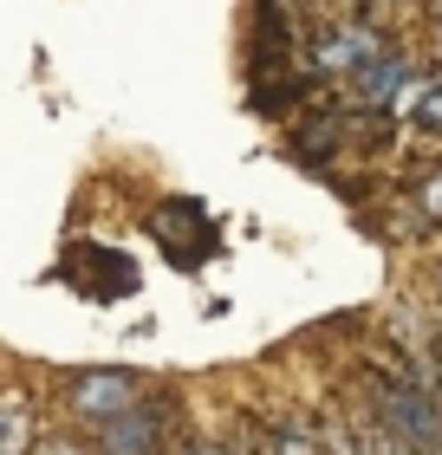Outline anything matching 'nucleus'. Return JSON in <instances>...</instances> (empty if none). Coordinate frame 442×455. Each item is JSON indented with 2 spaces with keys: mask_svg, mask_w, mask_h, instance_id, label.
I'll return each mask as SVG.
<instances>
[{
  "mask_svg": "<svg viewBox=\"0 0 442 455\" xmlns=\"http://www.w3.org/2000/svg\"><path fill=\"white\" fill-rule=\"evenodd\" d=\"M377 423L390 436H404L416 455H442V378L377 371Z\"/></svg>",
  "mask_w": 442,
  "mask_h": 455,
  "instance_id": "obj_1",
  "label": "nucleus"
},
{
  "mask_svg": "<svg viewBox=\"0 0 442 455\" xmlns=\"http://www.w3.org/2000/svg\"><path fill=\"white\" fill-rule=\"evenodd\" d=\"M273 455H325V449L312 443L306 429H280V436H273Z\"/></svg>",
  "mask_w": 442,
  "mask_h": 455,
  "instance_id": "obj_8",
  "label": "nucleus"
},
{
  "mask_svg": "<svg viewBox=\"0 0 442 455\" xmlns=\"http://www.w3.org/2000/svg\"><path fill=\"white\" fill-rule=\"evenodd\" d=\"M163 443V403H131L124 417L98 423V455H157Z\"/></svg>",
  "mask_w": 442,
  "mask_h": 455,
  "instance_id": "obj_3",
  "label": "nucleus"
},
{
  "mask_svg": "<svg viewBox=\"0 0 442 455\" xmlns=\"http://www.w3.org/2000/svg\"><path fill=\"white\" fill-rule=\"evenodd\" d=\"M235 455H261V449H235Z\"/></svg>",
  "mask_w": 442,
  "mask_h": 455,
  "instance_id": "obj_12",
  "label": "nucleus"
},
{
  "mask_svg": "<svg viewBox=\"0 0 442 455\" xmlns=\"http://www.w3.org/2000/svg\"><path fill=\"white\" fill-rule=\"evenodd\" d=\"M189 455H235V449H221V443H196Z\"/></svg>",
  "mask_w": 442,
  "mask_h": 455,
  "instance_id": "obj_11",
  "label": "nucleus"
},
{
  "mask_svg": "<svg viewBox=\"0 0 442 455\" xmlns=\"http://www.w3.org/2000/svg\"><path fill=\"white\" fill-rule=\"evenodd\" d=\"M384 52V39H377L371 27H332L319 46H312V66H319L325 78H351L365 59H377Z\"/></svg>",
  "mask_w": 442,
  "mask_h": 455,
  "instance_id": "obj_5",
  "label": "nucleus"
},
{
  "mask_svg": "<svg viewBox=\"0 0 442 455\" xmlns=\"http://www.w3.org/2000/svg\"><path fill=\"white\" fill-rule=\"evenodd\" d=\"M131 403H143L131 371H85V378L72 384V417H85V423H111Z\"/></svg>",
  "mask_w": 442,
  "mask_h": 455,
  "instance_id": "obj_2",
  "label": "nucleus"
},
{
  "mask_svg": "<svg viewBox=\"0 0 442 455\" xmlns=\"http://www.w3.org/2000/svg\"><path fill=\"white\" fill-rule=\"evenodd\" d=\"M410 124H416V131H430V137H442V85L410 92Z\"/></svg>",
  "mask_w": 442,
  "mask_h": 455,
  "instance_id": "obj_7",
  "label": "nucleus"
},
{
  "mask_svg": "<svg viewBox=\"0 0 442 455\" xmlns=\"http://www.w3.org/2000/svg\"><path fill=\"white\" fill-rule=\"evenodd\" d=\"M33 443V410L20 397H0V455H27Z\"/></svg>",
  "mask_w": 442,
  "mask_h": 455,
  "instance_id": "obj_6",
  "label": "nucleus"
},
{
  "mask_svg": "<svg viewBox=\"0 0 442 455\" xmlns=\"http://www.w3.org/2000/svg\"><path fill=\"white\" fill-rule=\"evenodd\" d=\"M384 7H397V0H384Z\"/></svg>",
  "mask_w": 442,
  "mask_h": 455,
  "instance_id": "obj_13",
  "label": "nucleus"
},
{
  "mask_svg": "<svg viewBox=\"0 0 442 455\" xmlns=\"http://www.w3.org/2000/svg\"><path fill=\"white\" fill-rule=\"evenodd\" d=\"M423 209H430V221H442V176L423 182Z\"/></svg>",
  "mask_w": 442,
  "mask_h": 455,
  "instance_id": "obj_9",
  "label": "nucleus"
},
{
  "mask_svg": "<svg viewBox=\"0 0 442 455\" xmlns=\"http://www.w3.org/2000/svg\"><path fill=\"white\" fill-rule=\"evenodd\" d=\"M39 455H85V449L66 443V436H52V443H39Z\"/></svg>",
  "mask_w": 442,
  "mask_h": 455,
  "instance_id": "obj_10",
  "label": "nucleus"
},
{
  "mask_svg": "<svg viewBox=\"0 0 442 455\" xmlns=\"http://www.w3.org/2000/svg\"><path fill=\"white\" fill-rule=\"evenodd\" d=\"M404 85H410V59L404 52H397V46H384V52H377V59H365V66H358L351 72V98H358V105H397V98H404Z\"/></svg>",
  "mask_w": 442,
  "mask_h": 455,
  "instance_id": "obj_4",
  "label": "nucleus"
}]
</instances>
